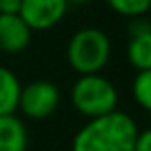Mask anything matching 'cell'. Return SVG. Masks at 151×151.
I'll use <instances>...</instances> for the list:
<instances>
[{
  "label": "cell",
  "instance_id": "4fadbf2b",
  "mask_svg": "<svg viewBox=\"0 0 151 151\" xmlns=\"http://www.w3.org/2000/svg\"><path fill=\"white\" fill-rule=\"evenodd\" d=\"M21 0H0V14H19Z\"/></svg>",
  "mask_w": 151,
  "mask_h": 151
},
{
  "label": "cell",
  "instance_id": "8992f818",
  "mask_svg": "<svg viewBox=\"0 0 151 151\" xmlns=\"http://www.w3.org/2000/svg\"><path fill=\"white\" fill-rule=\"evenodd\" d=\"M33 31L19 14H0V52L21 54L29 48Z\"/></svg>",
  "mask_w": 151,
  "mask_h": 151
},
{
  "label": "cell",
  "instance_id": "ba28073f",
  "mask_svg": "<svg viewBox=\"0 0 151 151\" xmlns=\"http://www.w3.org/2000/svg\"><path fill=\"white\" fill-rule=\"evenodd\" d=\"M21 82L17 75L0 65V115H12L17 111Z\"/></svg>",
  "mask_w": 151,
  "mask_h": 151
},
{
  "label": "cell",
  "instance_id": "9a60e30c",
  "mask_svg": "<svg viewBox=\"0 0 151 151\" xmlns=\"http://www.w3.org/2000/svg\"><path fill=\"white\" fill-rule=\"evenodd\" d=\"M0 54H2V52H0Z\"/></svg>",
  "mask_w": 151,
  "mask_h": 151
},
{
  "label": "cell",
  "instance_id": "5b68a950",
  "mask_svg": "<svg viewBox=\"0 0 151 151\" xmlns=\"http://www.w3.org/2000/svg\"><path fill=\"white\" fill-rule=\"evenodd\" d=\"M69 10L67 0H21V19L31 31H48L55 27Z\"/></svg>",
  "mask_w": 151,
  "mask_h": 151
},
{
  "label": "cell",
  "instance_id": "7a4b0ae2",
  "mask_svg": "<svg viewBox=\"0 0 151 151\" xmlns=\"http://www.w3.org/2000/svg\"><path fill=\"white\" fill-rule=\"evenodd\" d=\"M111 38L100 27L78 29L67 42V63L78 75L101 73L111 59Z\"/></svg>",
  "mask_w": 151,
  "mask_h": 151
},
{
  "label": "cell",
  "instance_id": "52a82bcc",
  "mask_svg": "<svg viewBox=\"0 0 151 151\" xmlns=\"http://www.w3.org/2000/svg\"><path fill=\"white\" fill-rule=\"evenodd\" d=\"M27 142L25 122L15 113L0 115V151H25Z\"/></svg>",
  "mask_w": 151,
  "mask_h": 151
},
{
  "label": "cell",
  "instance_id": "7c38bea8",
  "mask_svg": "<svg viewBox=\"0 0 151 151\" xmlns=\"http://www.w3.org/2000/svg\"><path fill=\"white\" fill-rule=\"evenodd\" d=\"M134 151H151V130H140L138 132Z\"/></svg>",
  "mask_w": 151,
  "mask_h": 151
},
{
  "label": "cell",
  "instance_id": "8fae6325",
  "mask_svg": "<svg viewBox=\"0 0 151 151\" xmlns=\"http://www.w3.org/2000/svg\"><path fill=\"white\" fill-rule=\"evenodd\" d=\"M113 12L124 17H140L151 8V0H105Z\"/></svg>",
  "mask_w": 151,
  "mask_h": 151
},
{
  "label": "cell",
  "instance_id": "277c9868",
  "mask_svg": "<svg viewBox=\"0 0 151 151\" xmlns=\"http://www.w3.org/2000/svg\"><path fill=\"white\" fill-rule=\"evenodd\" d=\"M61 103V92L50 81L38 78L21 86L17 109L31 121H44L58 111Z\"/></svg>",
  "mask_w": 151,
  "mask_h": 151
},
{
  "label": "cell",
  "instance_id": "6da1fadb",
  "mask_svg": "<svg viewBox=\"0 0 151 151\" xmlns=\"http://www.w3.org/2000/svg\"><path fill=\"white\" fill-rule=\"evenodd\" d=\"M136 121L124 111H111L96 119H88L75 134L71 151H134L138 138Z\"/></svg>",
  "mask_w": 151,
  "mask_h": 151
},
{
  "label": "cell",
  "instance_id": "3957f363",
  "mask_svg": "<svg viewBox=\"0 0 151 151\" xmlns=\"http://www.w3.org/2000/svg\"><path fill=\"white\" fill-rule=\"evenodd\" d=\"M71 103L86 119H96L117 109L119 92L101 73L78 75L71 86Z\"/></svg>",
  "mask_w": 151,
  "mask_h": 151
},
{
  "label": "cell",
  "instance_id": "9c48e42d",
  "mask_svg": "<svg viewBox=\"0 0 151 151\" xmlns=\"http://www.w3.org/2000/svg\"><path fill=\"white\" fill-rule=\"evenodd\" d=\"M126 58H128V63L136 71H149L151 69V33L128 37Z\"/></svg>",
  "mask_w": 151,
  "mask_h": 151
},
{
  "label": "cell",
  "instance_id": "5bb4252c",
  "mask_svg": "<svg viewBox=\"0 0 151 151\" xmlns=\"http://www.w3.org/2000/svg\"><path fill=\"white\" fill-rule=\"evenodd\" d=\"M69 4H75V6H86V4H92L94 0H67Z\"/></svg>",
  "mask_w": 151,
  "mask_h": 151
},
{
  "label": "cell",
  "instance_id": "30bf717a",
  "mask_svg": "<svg viewBox=\"0 0 151 151\" xmlns=\"http://www.w3.org/2000/svg\"><path fill=\"white\" fill-rule=\"evenodd\" d=\"M132 96L144 111L151 109V69L136 71L132 81Z\"/></svg>",
  "mask_w": 151,
  "mask_h": 151
}]
</instances>
